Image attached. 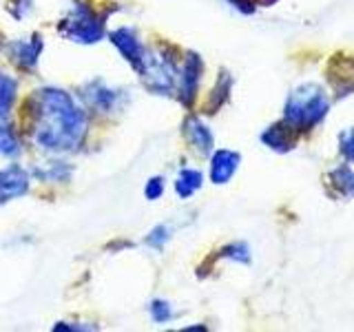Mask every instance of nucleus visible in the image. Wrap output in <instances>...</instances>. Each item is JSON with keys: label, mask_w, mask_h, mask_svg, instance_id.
Segmentation results:
<instances>
[{"label": "nucleus", "mask_w": 354, "mask_h": 332, "mask_svg": "<svg viewBox=\"0 0 354 332\" xmlns=\"http://www.w3.org/2000/svg\"><path fill=\"white\" fill-rule=\"evenodd\" d=\"M80 100L88 111H93V113L111 116V113H115V111H122L129 95L122 91V89L111 86L102 77H93V80H88L80 86Z\"/></svg>", "instance_id": "nucleus-4"}, {"label": "nucleus", "mask_w": 354, "mask_h": 332, "mask_svg": "<svg viewBox=\"0 0 354 332\" xmlns=\"http://www.w3.org/2000/svg\"><path fill=\"white\" fill-rule=\"evenodd\" d=\"M199 186H202V173L197 169H188L186 166L175 177V193L182 199H188L195 191H199Z\"/></svg>", "instance_id": "nucleus-12"}, {"label": "nucleus", "mask_w": 354, "mask_h": 332, "mask_svg": "<svg viewBox=\"0 0 354 332\" xmlns=\"http://www.w3.org/2000/svg\"><path fill=\"white\" fill-rule=\"evenodd\" d=\"M27 11H31V0H14L9 5V14H14V18L22 20L27 16Z\"/></svg>", "instance_id": "nucleus-18"}, {"label": "nucleus", "mask_w": 354, "mask_h": 332, "mask_svg": "<svg viewBox=\"0 0 354 332\" xmlns=\"http://www.w3.org/2000/svg\"><path fill=\"white\" fill-rule=\"evenodd\" d=\"M86 332V330H97L95 326H84V324H77V326H71L66 324V321H60V324L53 326V332Z\"/></svg>", "instance_id": "nucleus-19"}, {"label": "nucleus", "mask_w": 354, "mask_h": 332, "mask_svg": "<svg viewBox=\"0 0 354 332\" xmlns=\"http://www.w3.org/2000/svg\"><path fill=\"white\" fill-rule=\"evenodd\" d=\"M16 91H18V82L11 75L0 71V120L9 116L16 100Z\"/></svg>", "instance_id": "nucleus-13"}, {"label": "nucleus", "mask_w": 354, "mask_h": 332, "mask_svg": "<svg viewBox=\"0 0 354 332\" xmlns=\"http://www.w3.org/2000/svg\"><path fill=\"white\" fill-rule=\"evenodd\" d=\"M60 36L75 44H95L104 38V18L84 3H73L58 25Z\"/></svg>", "instance_id": "nucleus-2"}, {"label": "nucleus", "mask_w": 354, "mask_h": 332, "mask_svg": "<svg viewBox=\"0 0 354 332\" xmlns=\"http://www.w3.org/2000/svg\"><path fill=\"white\" fill-rule=\"evenodd\" d=\"M184 133H186V140L191 142L199 153L206 155L213 149V136H210L208 127L199 118H188L184 124Z\"/></svg>", "instance_id": "nucleus-10"}, {"label": "nucleus", "mask_w": 354, "mask_h": 332, "mask_svg": "<svg viewBox=\"0 0 354 332\" xmlns=\"http://www.w3.org/2000/svg\"><path fill=\"white\" fill-rule=\"evenodd\" d=\"M239 164V155L232 151H217L213 155V164H210V180L215 184H224L228 182L232 173L237 171Z\"/></svg>", "instance_id": "nucleus-9"}, {"label": "nucleus", "mask_w": 354, "mask_h": 332, "mask_svg": "<svg viewBox=\"0 0 354 332\" xmlns=\"http://www.w3.org/2000/svg\"><path fill=\"white\" fill-rule=\"evenodd\" d=\"M149 317H151L153 324H158V326L169 324V321L175 317L173 306L169 302H164V299H153V302L149 304Z\"/></svg>", "instance_id": "nucleus-15"}, {"label": "nucleus", "mask_w": 354, "mask_h": 332, "mask_svg": "<svg viewBox=\"0 0 354 332\" xmlns=\"http://www.w3.org/2000/svg\"><path fill=\"white\" fill-rule=\"evenodd\" d=\"M202 69H204V64L199 60V55H195V53L186 55L184 69L177 73V91H180V100L184 104L193 102V98L197 93L199 77H202Z\"/></svg>", "instance_id": "nucleus-8"}, {"label": "nucleus", "mask_w": 354, "mask_h": 332, "mask_svg": "<svg viewBox=\"0 0 354 332\" xmlns=\"http://www.w3.org/2000/svg\"><path fill=\"white\" fill-rule=\"evenodd\" d=\"M177 73L180 69L175 66V60L166 51H151L147 49L144 62L140 66V80L151 93L158 95H171L177 86Z\"/></svg>", "instance_id": "nucleus-3"}, {"label": "nucleus", "mask_w": 354, "mask_h": 332, "mask_svg": "<svg viewBox=\"0 0 354 332\" xmlns=\"http://www.w3.org/2000/svg\"><path fill=\"white\" fill-rule=\"evenodd\" d=\"M29 171L18 164H9L5 169H0V204L25 197L29 193Z\"/></svg>", "instance_id": "nucleus-7"}, {"label": "nucleus", "mask_w": 354, "mask_h": 332, "mask_svg": "<svg viewBox=\"0 0 354 332\" xmlns=\"http://www.w3.org/2000/svg\"><path fill=\"white\" fill-rule=\"evenodd\" d=\"M73 169L64 162H49L44 166H36L31 171V175L36 177L38 182H69Z\"/></svg>", "instance_id": "nucleus-11"}, {"label": "nucleus", "mask_w": 354, "mask_h": 332, "mask_svg": "<svg viewBox=\"0 0 354 332\" xmlns=\"http://www.w3.org/2000/svg\"><path fill=\"white\" fill-rule=\"evenodd\" d=\"M20 153H22V147H20L16 131L7 124H0V158L16 160Z\"/></svg>", "instance_id": "nucleus-14"}, {"label": "nucleus", "mask_w": 354, "mask_h": 332, "mask_svg": "<svg viewBox=\"0 0 354 332\" xmlns=\"http://www.w3.org/2000/svg\"><path fill=\"white\" fill-rule=\"evenodd\" d=\"M31 142L44 153L64 155L82 147L88 120L82 104L58 86H42L27 100Z\"/></svg>", "instance_id": "nucleus-1"}, {"label": "nucleus", "mask_w": 354, "mask_h": 332, "mask_svg": "<svg viewBox=\"0 0 354 332\" xmlns=\"http://www.w3.org/2000/svg\"><path fill=\"white\" fill-rule=\"evenodd\" d=\"M42 51H44V40H42L40 33H33V36H29V38L11 40L7 44L9 60L22 71H36Z\"/></svg>", "instance_id": "nucleus-5"}, {"label": "nucleus", "mask_w": 354, "mask_h": 332, "mask_svg": "<svg viewBox=\"0 0 354 332\" xmlns=\"http://www.w3.org/2000/svg\"><path fill=\"white\" fill-rule=\"evenodd\" d=\"M109 40L118 49L122 58L133 66V71L138 73L144 62V55H147V47H144V42L140 40L138 31L133 27H118L115 31L109 33Z\"/></svg>", "instance_id": "nucleus-6"}, {"label": "nucleus", "mask_w": 354, "mask_h": 332, "mask_svg": "<svg viewBox=\"0 0 354 332\" xmlns=\"http://www.w3.org/2000/svg\"><path fill=\"white\" fill-rule=\"evenodd\" d=\"M164 188H166L164 177L155 175V177H151V180L147 182V186H144V197H147L149 202H158V199L164 195Z\"/></svg>", "instance_id": "nucleus-17"}, {"label": "nucleus", "mask_w": 354, "mask_h": 332, "mask_svg": "<svg viewBox=\"0 0 354 332\" xmlns=\"http://www.w3.org/2000/svg\"><path fill=\"white\" fill-rule=\"evenodd\" d=\"M169 239H171V228L166 224H158L155 228L149 230V235L144 237V243H147V246L153 248V250H164V246L169 243Z\"/></svg>", "instance_id": "nucleus-16"}]
</instances>
